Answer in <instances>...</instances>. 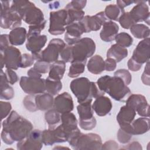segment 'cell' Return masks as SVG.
<instances>
[{"instance_id":"obj_43","label":"cell","mask_w":150,"mask_h":150,"mask_svg":"<svg viewBox=\"0 0 150 150\" xmlns=\"http://www.w3.org/2000/svg\"><path fill=\"white\" fill-rule=\"evenodd\" d=\"M114 76H117L121 78L127 86L129 85L131 83L132 80V77H131V73L128 70L124 69H119L117 70L116 71L114 72Z\"/></svg>"},{"instance_id":"obj_34","label":"cell","mask_w":150,"mask_h":150,"mask_svg":"<svg viewBox=\"0 0 150 150\" xmlns=\"http://www.w3.org/2000/svg\"><path fill=\"white\" fill-rule=\"evenodd\" d=\"M65 9L67 13V25L74 22H78L82 20L84 16L85 12L83 10H78L66 5Z\"/></svg>"},{"instance_id":"obj_54","label":"cell","mask_w":150,"mask_h":150,"mask_svg":"<svg viewBox=\"0 0 150 150\" xmlns=\"http://www.w3.org/2000/svg\"><path fill=\"white\" fill-rule=\"evenodd\" d=\"M9 35L2 34L0 40V50H2L9 46Z\"/></svg>"},{"instance_id":"obj_1","label":"cell","mask_w":150,"mask_h":150,"mask_svg":"<svg viewBox=\"0 0 150 150\" xmlns=\"http://www.w3.org/2000/svg\"><path fill=\"white\" fill-rule=\"evenodd\" d=\"M2 125L1 139L8 145L22 140L33 129L32 123L15 111H12L10 113L9 116L2 121Z\"/></svg>"},{"instance_id":"obj_10","label":"cell","mask_w":150,"mask_h":150,"mask_svg":"<svg viewBox=\"0 0 150 150\" xmlns=\"http://www.w3.org/2000/svg\"><path fill=\"white\" fill-rule=\"evenodd\" d=\"M67 13L65 9L50 12L49 32L52 35H60L66 31Z\"/></svg>"},{"instance_id":"obj_21","label":"cell","mask_w":150,"mask_h":150,"mask_svg":"<svg viewBox=\"0 0 150 150\" xmlns=\"http://www.w3.org/2000/svg\"><path fill=\"white\" fill-rule=\"evenodd\" d=\"M47 40V36L45 35H33L27 37L26 47L27 50L31 52L32 54L39 53L45 46Z\"/></svg>"},{"instance_id":"obj_30","label":"cell","mask_w":150,"mask_h":150,"mask_svg":"<svg viewBox=\"0 0 150 150\" xmlns=\"http://www.w3.org/2000/svg\"><path fill=\"white\" fill-rule=\"evenodd\" d=\"M128 56V50L117 44L112 45L107 50V57L114 59L117 63L120 62Z\"/></svg>"},{"instance_id":"obj_6","label":"cell","mask_w":150,"mask_h":150,"mask_svg":"<svg viewBox=\"0 0 150 150\" xmlns=\"http://www.w3.org/2000/svg\"><path fill=\"white\" fill-rule=\"evenodd\" d=\"M70 87L79 104L93 98V81H90L87 77H81L72 80Z\"/></svg>"},{"instance_id":"obj_57","label":"cell","mask_w":150,"mask_h":150,"mask_svg":"<svg viewBox=\"0 0 150 150\" xmlns=\"http://www.w3.org/2000/svg\"><path fill=\"white\" fill-rule=\"evenodd\" d=\"M59 6V2L58 1H56V2H54L52 4V5H49V8L51 9L57 8Z\"/></svg>"},{"instance_id":"obj_45","label":"cell","mask_w":150,"mask_h":150,"mask_svg":"<svg viewBox=\"0 0 150 150\" xmlns=\"http://www.w3.org/2000/svg\"><path fill=\"white\" fill-rule=\"evenodd\" d=\"M35 59L33 58L32 54L24 53L22 54V59L20 67L21 68H26L31 66L35 61Z\"/></svg>"},{"instance_id":"obj_32","label":"cell","mask_w":150,"mask_h":150,"mask_svg":"<svg viewBox=\"0 0 150 150\" xmlns=\"http://www.w3.org/2000/svg\"><path fill=\"white\" fill-rule=\"evenodd\" d=\"M132 35L137 39H145L149 36V28L142 23H136L130 28Z\"/></svg>"},{"instance_id":"obj_47","label":"cell","mask_w":150,"mask_h":150,"mask_svg":"<svg viewBox=\"0 0 150 150\" xmlns=\"http://www.w3.org/2000/svg\"><path fill=\"white\" fill-rule=\"evenodd\" d=\"M0 106H1V119L3 120L9 114L10 111L12 109V106L10 103L5 102L2 101L0 102Z\"/></svg>"},{"instance_id":"obj_44","label":"cell","mask_w":150,"mask_h":150,"mask_svg":"<svg viewBox=\"0 0 150 150\" xmlns=\"http://www.w3.org/2000/svg\"><path fill=\"white\" fill-rule=\"evenodd\" d=\"M46 22L36 25H31L29 27L28 33H27V37L33 35H40L42 30L44 29L46 25Z\"/></svg>"},{"instance_id":"obj_5","label":"cell","mask_w":150,"mask_h":150,"mask_svg":"<svg viewBox=\"0 0 150 150\" xmlns=\"http://www.w3.org/2000/svg\"><path fill=\"white\" fill-rule=\"evenodd\" d=\"M95 50L96 44L92 39L89 38H81L71 46V62L87 61V58L93 55Z\"/></svg>"},{"instance_id":"obj_39","label":"cell","mask_w":150,"mask_h":150,"mask_svg":"<svg viewBox=\"0 0 150 150\" xmlns=\"http://www.w3.org/2000/svg\"><path fill=\"white\" fill-rule=\"evenodd\" d=\"M117 139L118 141L121 144L128 143L132 138V135L130 130L125 127H120L117 132Z\"/></svg>"},{"instance_id":"obj_41","label":"cell","mask_w":150,"mask_h":150,"mask_svg":"<svg viewBox=\"0 0 150 150\" xmlns=\"http://www.w3.org/2000/svg\"><path fill=\"white\" fill-rule=\"evenodd\" d=\"M42 141L45 145H52L56 143L53 131L51 128L45 129L42 132Z\"/></svg>"},{"instance_id":"obj_31","label":"cell","mask_w":150,"mask_h":150,"mask_svg":"<svg viewBox=\"0 0 150 150\" xmlns=\"http://www.w3.org/2000/svg\"><path fill=\"white\" fill-rule=\"evenodd\" d=\"M50 64L43 61H36L32 68L30 69L27 74L29 77L41 78L42 74H45L49 71Z\"/></svg>"},{"instance_id":"obj_18","label":"cell","mask_w":150,"mask_h":150,"mask_svg":"<svg viewBox=\"0 0 150 150\" xmlns=\"http://www.w3.org/2000/svg\"><path fill=\"white\" fill-rule=\"evenodd\" d=\"M146 1H139L135 6L129 12L131 16L137 23V22H145L148 25L149 23V7L146 4Z\"/></svg>"},{"instance_id":"obj_50","label":"cell","mask_w":150,"mask_h":150,"mask_svg":"<svg viewBox=\"0 0 150 150\" xmlns=\"http://www.w3.org/2000/svg\"><path fill=\"white\" fill-rule=\"evenodd\" d=\"M86 4L87 1H71L67 5L78 10H82L86 6Z\"/></svg>"},{"instance_id":"obj_28","label":"cell","mask_w":150,"mask_h":150,"mask_svg":"<svg viewBox=\"0 0 150 150\" xmlns=\"http://www.w3.org/2000/svg\"><path fill=\"white\" fill-rule=\"evenodd\" d=\"M150 120L149 118L140 117L131 124L132 129V135H141L149 130Z\"/></svg>"},{"instance_id":"obj_4","label":"cell","mask_w":150,"mask_h":150,"mask_svg":"<svg viewBox=\"0 0 150 150\" xmlns=\"http://www.w3.org/2000/svg\"><path fill=\"white\" fill-rule=\"evenodd\" d=\"M66 46L63 40L59 38L53 39L43 50L32 55L36 61H43L50 64L57 60L61 52Z\"/></svg>"},{"instance_id":"obj_37","label":"cell","mask_w":150,"mask_h":150,"mask_svg":"<svg viewBox=\"0 0 150 150\" xmlns=\"http://www.w3.org/2000/svg\"><path fill=\"white\" fill-rule=\"evenodd\" d=\"M46 91L52 96L57 94L62 88V83L60 80H56L47 77L45 80Z\"/></svg>"},{"instance_id":"obj_13","label":"cell","mask_w":150,"mask_h":150,"mask_svg":"<svg viewBox=\"0 0 150 150\" xmlns=\"http://www.w3.org/2000/svg\"><path fill=\"white\" fill-rule=\"evenodd\" d=\"M126 105L133 108L141 117L149 116V105L145 97L141 94H130L126 101Z\"/></svg>"},{"instance_id":"obj_46","label":"cell","mask_w":150,"mask_h":150,"mask_svg":"<svg viewBox=\"0 0 150 150\" xmlns=\"http://www.w3.org/2000/svg\"><path fill=\"white\" fill-rule=\"evenodd\" d=\"M60 56L63 61L65 63L71 62L72 61V52H71V46L67 45L61 52Z\"/></svg>"},{"instance_id":"obj_55","label":"cell","mask_w":150,"mask_h":150,"mask_svg":"<svg viewBox=\"0 0 150 150\" xmlns=\"http://www.w3.org/2000/svg\"><path fill=\"white\" fill-rule=\"evenodd\" d=\"M138 1H123V0H118L117 1V4L118 6H119L120 8L124 9L125 7L129 6V5L132 4H137Z\"/></svg>"},{"instance_id":"obj_36","label":"cell","mask_w":150,"mask_h":150,"mask_svg":"<svg viewBox=\"0 0 150 150\" xmlns=\"http://www.w3.org/2000/svg\"><path fill=\"white\" fill-rule=\"evenodd\" d=\"M87 61H73L71 62L69 67L68 76L71 78H76L82 74L85 69Z\"/></svg>"},{"instance_id":"obj_11","label":"cell","mask_w":150,"mask_h":150,"mask_svg":"<svg viewBox=\"0 0 150 150\" xmlns=\"http://www.w3.org/2000/svg\"><path fill=\"white\" fill-rule=\"evenodd\" d=\"M19 85L25 93L30 95L43 93L46 91L45 79L42 78L22 76Z\"/></svg>"},{"instance_id":"obj_33","label":"cell","mask_w":150,"mask_h":150,"mask_svg":"<svg viewBox=\"0 0 150 150\" xmlns=\"http://www.w3.org/2000/svg\"><path fill=\"white\" fill-rule=\"evenodd\" d=\"M124 9L117 5L110 4L105 7L104 13L108 19L118 21L120 17L124 13Z\"/></svg>"},{"instance_id":"obj_15","label":"cell","mask_w":150,"mask_h":150,"mask_svg":"<svg viewBox=\"0 0 150 150\" xmlns=\"http://www.w3.org/2000/svg\"><path fill=\"white\" fill-rule=\"evenodd\" d=\"M107 21L104 12H100L93 16L86 15L80 21L82 25L84 33L98 30L101 26Z\"/></svg>"},{"instance_id":"obj_27","label":"cell","mask_w":150,"mask_h":150,"mask_svg":"<svg viewBox=\"0 0 150 150\" xmlns=\"http://www.w3.org/2000/svg\"><path fill=\"white\" fill-rule=\"evenodd\" d=\"M66 70V63L62 60H57L50 65L49 76L50 79L60 80L64 74Z\"/></svg>"},{"instance_id":"obj_8","label":"cell","mask_w":150,"mask_h":150,"mask_svg":"<svg viewBox=\"0 0 150 150\" xmlns=\"http://www.w3.org/2000/svg\"><path fill=\"white\" fill-rule=\"evenodd\" d=\"M92 99L80 103L77 107L79 116V125L84 130H91L95 128L97 121L93 115L94 110L91 105Z\"/></svg>"},{"instance_id":"obj_16","label":"cell","mask_w":150,"mask_h":150,"mask_svg":"<svg viewBox=\"0 0 150 150\" xmlns=\"http://www.w3.org/2000/svg\"><path fill=\"white\" fill-rule=\"evenodd\" d=\"M150 57V39L147 38L141 40L134 49L131 58L139 64L146 63Z\"/></svg>"},{"instance_id":"obj_26","label":"cell","mask_w":150,"mask_h":150,"mask_svg":"<svg viewBox=\"0 0 150 150\" xmlns=\"http://www.w3.org/2000/svg\"><path fill=\"white\" fill-rule=\"evenodd\" d=\"M87 69L94 74H101L105 70V63L103 57L98 54L92 56L88 62Z\"/></svg>"},{"instance_id":"obj_22","label":"cell","mask_w":150,"mask_h":150,"mask_svg":"<svg viewBox=\"0 0 150 150\" xmlns=\"http://www.w3.org/2000/svg\"><path fill=\"white\" fill-rule=\"evenodd\" d=\"M118 30L119 27L115 22L111 21H106L103 25V28L100 33V38L106 42H111L115 40Z\"/></svg>"},{"instance_id":"obj_2","label":"cell","mask_w":150,"mask_h":150,"mask_svg":"<svg viewBox=\"0 0 150 150\" xmlns=\"http://www.w3.org/2000/svg\"><path fill=\"white\" fill-rule=\"evenodd\" d=\"M99 89L107 93L114 100L124 102L131 94L129 88L120 77L105 75L100 77L97 81Z\"/></svg>"},{"instance_id":"obj_14","label":"cell","mask_w":150,"mask_h":150,"mask_svg":"<svg viewBox=\"0 0 150 150\" xmlns=\"http://www.w3.org/2000/svg\"><path fill=\"white\" fill-rule=\"evenodd\" d=\"M21 16L22 20L30 26L39 25L46 22L42 11L30 1L23 9Z\"/></svg>"},{"instance_id":"obj_23","label":"cell","mask_w":150,"mask_h":150,"mask_svg":"<svg viewBox=\"0 0 150 150\" xmlns=\"http://www.w3.org/2000/svg\"><path fill=\"white\" fill-rule=\"evenodd\" d=\"M136 115V111L127 105L121 107L117 115V121L120 126L130 124L134 121Z\"/></svg>"},{"instance_id":"obj_42","label":"cell","mask_w":150,"mask_h":150,"mask_svg":"<svg viewBox=\"0 0 150 150\" xmlns=\"http://www.w3.org/2000/svg\"><path fill=\"white\" fill-rule=\"evenodd\" d=\"M35 95L29 94L26 96L23 100V104L25 108L30 112H35L38 110L35 104Z\"/></svg>"},{"instance_id":"obj_17","label":"cell","mask_w":150,"mask_h":150,"mask_svg":"<svg viewBox=\"0 0 150 150\" xmlns=\"http://www.w3.org/2000/svg\"><path fill=\"white\" fill-rule=\"evenodd\" d=\"M53 107L60 114L71 112L74 108L71 96L67 92L57 95L54 99Z\"/></svg>"},{"instance_id":"obj_56","label":"cell","mask_w":150,"mask_h":150,"mask_svg":"<svg viewBox=\"0 0 150 150\" xmlns=\"http://www.w3.org/2000/svg\"><path fill=\"white\" fill-rule=\"evenodd\" d=\"M128 149H142V148L141 145L138 142H133L128 145V147L127 148Z\"/></svg>"},{"instance_id":"obj_53","label":"cell","mask_w":150,"mask_h":150,"mask_svg":"<svg viewBox=\"0 0 150 150\" xmlns=\"http://www.w3.org/2000/svg\"><path fill=\"white\" fill-rule=\"evenodd\" d=\"M118 148V145L115 141L109 140L105 142L104 144H102L101 149H117Z\"/></svg>"},{"instance_id":"obj_48","label":"cell","mask_w":150,"mask_h":150,"mask_svg":"<svg viewBox=\"0 0 150 150\" xmlns=\"http://www.w3.org/2000/svg\"><path fill=\"white\" fill-rule=\"evenodd\" d=\"M5 73L7 81L9 84L12 85L14 84L19 80V78L16 73L12 69H6Z\"/></svg>"},{"instance_id":"obj_40","label":"cell","mask_w":150,"mask_h":150,"mask_svg":"<svg viewBox=\"0 0 150 150\" xmlns=\"http://www.w3.org/2000/svg\"><path fill=\"white\" fill-rule=\"evenodd\" d=\"M120 25L125 29H129L132 25L136 24L135 22L131 16L129 12H124L119 18L118 21Z\"/></svg>"},{"instance_id":"obj_38","label":"cell","mask_w":150,"mask_h":150,"mask_svg":"<svg viewBox=\"0 0 150 150\" xmlns=\"http://www.w3.org/2000/svg\"><path fill=\"white\" fill-rule=\"evenodd\" d=\"M115 40L116 44L125 48L129 47L133 43L132 38L128 33L124 32L117 34L115 38Z\"/></svg>"},{"instance_id":"obj_35","label":"cell","mask_w":150,"mask_h":150,"mask_svg":"<svg viewBox=\"0 0 150 150\" xmlns=\"http://www.w3.org/2000/svg\"><path fill=\"white\" fill-rule=\"evenodd\" d=\"M45 119L49 125V128L56 127L61 121V115L54 108L49 109L45 114Z\"/></svg>"},{"instance_id":"obj_51","label":"cell","mask_w":150,"mask_h":150,"mask_svg":"<svg viewBox=\"0 0 150 150\" xmlns=\"http://www.w3.org/2000/svg\"><path fill=\"white\" fill-rule=\"evenodd\" d=\"M105 63V70L108 71H113L115 69L117 66L116 61L112 58H107L104 61Z\"/></svg>"},{"instance_id":"obj_19","label":"cell","mask_w":150,"mask_h":150,"mask_svg":"<svg viewBox=\"0 0 150 150\" xmlns=\"http://www.w3.org/2000/svg\"><path fill=\"white\" fill-rule=\"evenodd\" d=\"M84 33V28L80 22L71 23L66 26L64 40L68 45L72 46L81 39Z\"/></svg>"},{"instance_id":"obj_29","label":"cell","mask_w":150,"mask_h":150,"mask_svg":"<svg viewBox=\"0 0 150 150\" xmlns=\"http://www.w3.org/2000/svg\"><path fill=\"white\" fill-rule=\"evenodd\" d=\"M9 83L6 78L5 73L2 69L1 70V99L9 100L13 98L14 90L13 88L9 85Z\"/></svg>"},{"instance_id":"obj_9","label":"cell","mask_w":150,"mask_h":150,"mask_svg":"<svg viewBox=\"0 0 150 150\" xmlns=\"http://www.w3.org/2000/svg\"><path fill=\"white\" fill-rule=\"evenodd\" d=\"M0 51L2 69L4 66L6 69L12 70H17L20 67L22 54L18 48L12 46H9Z\"/></svg>"},{"instance_id":"obj_52","label":"cell","mask_w":150,"mask_h":150,"mask_svg":"<svg viewBox=\"0 0 150 150\" xmlns=\"http://www.w3.org/2000/svg\"><path fill=\"white\" fill-rule=\"evenodd\" d=\"M128 68L132 71H137L139 70L142 67V64L138 63L131 57L128 60L127 63Z\"/></svg>"},{"instance_id":"obj_25","label":"cell","mask_w":150,"mask_h":150,"mask_svg":"<svg viewBox=\"0 0 150 150\" xmlns=\"http://www.w3.org/2000/svg\"><path fill=\"white\" fill-rule=\"evenodd\" d=\"M27 33L26 29L23 27H18L12 29L9 34L10 43L13 46L22 45L25 42Z\"/></svg>"},{"instance_id":"obj_12","label":"cell","mask_w":150,"mask_h":150,"mask_svg":"<svg viewBox=\"0 0 150 150\" xmlns=\"http://www.w3.org/2000/svg\"><path fill=\"white\" fill-rule=\"evenodd\" d=\"M42 132L39 129L32 131L29 135L18 141L17 143V149L19 150H39L43 146L42 141Z\"/></svg>"},{"instance_id":"obj_3","label":"cell","mask_w":150,"mask_h":150,"mask_svg":"<svg viewBox=\"0 0 150 150\" xmlns=\"http://www.w3.org/2000/svg\"><path fill=\"white\" fill-rule=\"evenodd\" d=\"M75 150L101 149L102 140L97 134H83L80 131L73 136L68 141Z\"/></svg>"},{"instance_id":"obj_24","label":"cell","mask_w":150,"mask_h":150,"mask_svg":"<svg viewBox=\"0 0 150 150\" xmlns=\"http://www.w3.org/2000/svg\"><path fill=\"white\" fill-rule=\"evenodd\" d=\"M35 104L38 110L46 111L53 105L54 98L53 96L48 93L38 94L35 97Z\"/></svg>"},{"instance_id":"obj_49","label":"cell","mask_w":150,"mask_h":150,"mask_svg":"<svg viewBox=\"0 0 150 150\" xmlns=\"http://www.w3.org/2000/svg\"><path fill=\"white\" fill-rule=\"evenodd\" d=\"M141 80L142 83L146 85L149 86L150 84V73H149V62L148 61L145 67L144 71L141 76Z\"/></svg>"},{"instance_id":"obj_7","label":"cell","mask_w":150,"mask_h":150,"mask_svg":"<svg viewBox=\"0 0 150 150\" xmlns=\"http://www.w3.org/2000/svg\"><path fill=\"white\" fill-rule=\"evenodd\" d=\"M1 27L3 29H13L22 24V18L15 11L11 9L9 1H1Z\"/></svg>"},{"instance_id":"obj_20","label":"cell","mask_w":150,"mask_h":150,"mask_svg":"<svg viewBox=\"0 0 150 150\" xmlns=\"http://www.w3.org/2000/svg\"><path fill=\"white\" fill-rule=\"evenodd\" d=\"M112 107L111 100L104 96L96 98L92 105L93 110L100 117H103L108 114L111 110Z\"/></svg>"}]
</instances>
